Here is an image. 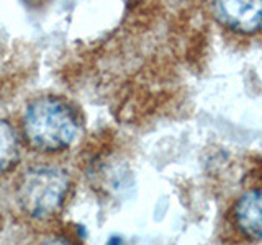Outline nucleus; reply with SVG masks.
I'll return each instance as SVG.
<instances>
[{
	"label": "nucleus",
	"mask_w": 262,
	"mask_h": 245,
	"mask_svg": "<svg viewBox=\"0 0 262 245\" xmlns=\"http://www.w3.org/2000/svg\"><path fill=\"white\" fill-rule=\"evenodd\" d=\"M77 114L61 98L41 96L28 105L23 116V134L39 152H61L76 141Z\"/></svg>",
	"instance_id": "nucleus-1"
},
{
	"label": "nucleus",
	"mask_w": 262,
	"mask_h": 245,
	"mask_svg": "<svg viewBox=\"0 0 262 245\" xmlns=\"http://www.w3.org/2000/svg\"><path fill=\"white\" fill-rule=\"evenodd\" d=\"M71 190L69 174L57 165H35L20 175L15 196L31 219L48 220L59 212Z\"/></svg>",
	"instance_id": "nucleus-2"
},
{
	"label": "nucleus",
	"mask_w": 262,
	"mask_h": 245,
	"mask_svg": "<svg viewBox=\"0 0 262 245\" xmlns=\"http://www.w3.org/2000/svg\"><path fill=\"white\" fill-rule=\"evenodd\" d=\"M225 217V229L234 240L248 245L262 242V165L246 174Z\"/></svg>",
	"instance_id": "nucleus-3"
},
{
	"label": "nucleus",
	"mask_w": 262,
	"mask_h": 245,
	"mask_svg": "<svg viewBox=\"0 0 262 245\" xmlns=\"http://www.w3.org/2000/svg\"><path fill=\"white\" fill-rule=\"evenodd\" d=\"M213 8L229 30L246 35L262 30V0H215Z\"/></svg>",
	"instance_id": "nucleus-4"
},
{
	"label": "nucleus",
	"mask_w": 262,
	"mask_h": 245,
	"mask_svg": "<svg viewBox=\"0 0 262 245\" xmlns=\"http://www.w3.org/2000/svg\"><path fill=\"white\" fill-rule=\"evenodd\" d=\"M20 159V142L10 122L0 119V175L10 172Z\"/></svg>",
	"instance_id": "nucleus-5"
},
{
	"label": "nucleus",
	"mask_w": 262,
	"mask_h": 245,
	"mask_svg": "<svg viewBox=\"0 0 262 245\" xmlns=\"http://www.w3.org/2000/svg\"><path fill=\"white\" fill-rule=\"evenodd\" d=\"M36 245H79V242L66 232H51L45 235Z\"/></svg>",
	"instance_id": "nucleus-6"
},
{
	"label": "nucleus",
	"mask_w": 262,
	"mask_h": 245,
	"mask_svg": "<svg viewBox=\"0 0 262 245\" xmlns=\"http://www.w3.org/2000/svg\"><path fill=\"white\" fill-rule=\"evenodd\" d=\"M106 245H125V243H123V240L118 239V237H112V239L106 242Z\"/></svg>",
	"instance_id": "nucleus-7"
}]
</instances>
